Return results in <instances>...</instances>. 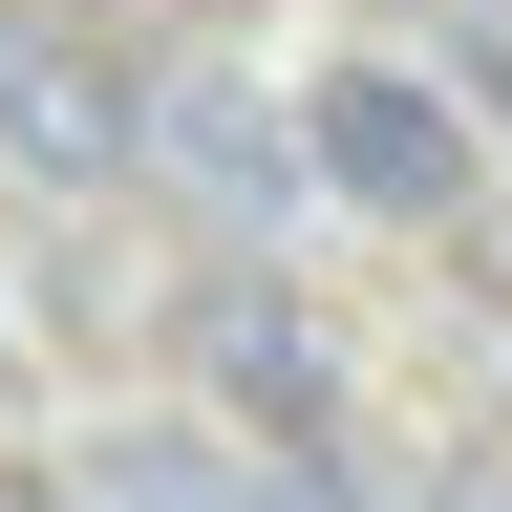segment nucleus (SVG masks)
<instances>
[{
    "label": "nucleus",
    "instance_id": "obj_3",
    "mask_svg": "<svg viewBox=\"0 0 512 512\" xmlns=\"http://www.w3.org/2000/svg\"><path fill=\"white\" fill-rule=\"evenodd\" d=\"M0 150H22V171H128L150 107H128V64L86 22H0Z\"/></svg>",
    "mask_w": 512,
    "mask_h": 512
},
{
    "label": "nucleus",
    "instance_id": "obj_6",
    "mask_svg": "<svg viewBox=\"0 0 512 512\" xmlns=\"http://www.w3.org/2000/svg\"><path fill=\"white\" fill-rule=\"evenodd\" d=\"M0 512H86V491H22V470H0Z\"/></svg>",
    "mask_w": 512,
    "mask_h": 512
},
{
    "label": "nucleus",
    "instance_id": "obj_7",
    "mask_svg": "<svg viewBox=\"0 0 512 512\" xmlns=\"http://www.w3.org/2000/svg\"><path fill=\"white\" fill-rule=\"evenodd\" d=\"M0 384H22V342H0Z\"/></svg>",
    "mask_w": 512,
    "mask_h": 512
},
{
    "label": "nucleus",
    "instance_id": "obj_4",
    "mask_svg": "<svg viewBox=\"0 0 512 512\" xmlns=\"http://www.w3.org/2000/svg\"><path fill=\"white\" fill-rule=\"evenodd\" d=\"M150 128H171V150H192V171H214V192H235V214H278V192H299V150H278V128H256L235 86H171Z\"/></svg>",
    "mask_w": 512,
    "mask_h": 512
},
{
    "label": "nucleus",
    "instance_id": "obj_2",
    "mask_svg": "<svg viewBox=\"0 0 512 512\" xmlns=\"http://www.w3.org/2000/svg\"><path fill=\"white\" fill-rule=\"evenodd\" d=\"M320 171H342L363 214H470V128H448V86H406V64H342V86H320Z\"/></svg>",
    "mask_w": 512,
    "mask_h": 512
},
{
    "label": "nucleus",
    "instance_id": "obj_8",
    "mask_svg": "<svg viewBox=\"0 0 512 512\" xmlns=\"http://www.w3.org/2000/svg\"><path fill=\"white\" fill-rule=\"evenodd\" d=\"M491 86H512V64H491Z\"/></svg>",
    "mask_w": 512,
    "mask_h": 512
},
{
    "label": "nucleus",
    "instance_id": "obj_1",
    "mask_svg": "<svg viewBox=\"0 0 512 512\" xmlns=\"http://www.w3.org/2000/svg\"><path fill=\"white\" fill-rule=\"evenodd\" d=\"M192 363H214V406H256V448H278V470H320V448H342V363L299 342L278 278H214V299H192Z\"/></svg>",
    "mask_w": 512,
    "mask_h": 512
},
{
    "label": "nucleus",
    "instance_id": "obj_5",
    "mask_svg": "<svg viewBox=\"0 0 512 512\" xmlns=\"http://www.w3.org/2000/svg\"><path fill=\"white\" fill-rule=\"evenodd\" d=\"M256 470H214V448H192V427H150V448H107V470H86V512H235Z\"/></svg>",
    "mask_w": 512,
    "mask_h": 512
}]
</instances>
